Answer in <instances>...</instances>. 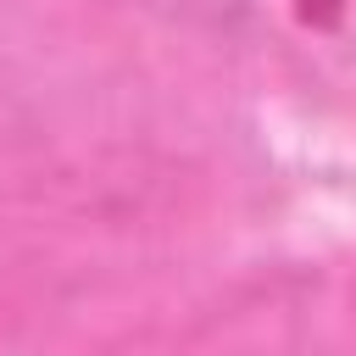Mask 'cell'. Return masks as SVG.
<instances>
[{
    "mask_svg": "<svg viewBox=\"0 0 356 356\" xmlns=\"http://www.w3.org/2000/svg\"><path fill=\"white\" fill-rule=\"evenodd\" d=\"M111 6H134V11L200 28L211 39L256 44L267 56H284L317 72L356 67V0H111Z\"/></svg>",
    "mask_w": 356,
    "mask_h": 356,
    "instance_id": "1",
    "label": "cell"
}]
</instances>
